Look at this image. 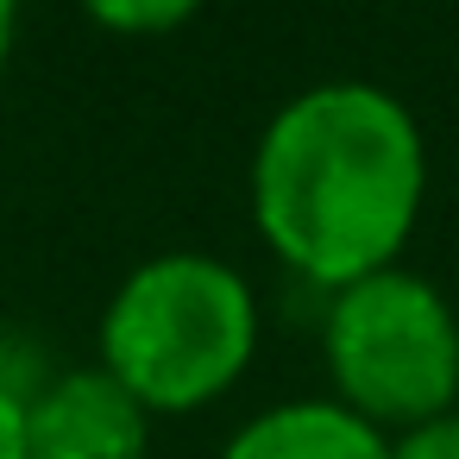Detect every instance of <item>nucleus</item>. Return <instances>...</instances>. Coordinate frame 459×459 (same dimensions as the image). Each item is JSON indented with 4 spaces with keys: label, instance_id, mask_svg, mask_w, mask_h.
Wrapping results in <instances>:
<instances>
[{
    "label": "nucleus",
    "instance_id": "f257e3e1",
    "mask_svg": "<svg viewBox=\"0 0 459 459\" xmlns=\"http://www.w3.org/2000/svg\"><path fill=\"white\" fill-rule=\"evenodd\" d=\"M421 195V126L377 82H315L290 95L252 152V221L264 246L327 296L396 264Z\"/></svg>",
    "mask_w": 459,
    "mask_h": 459
},
{
    "label": "nucleus",
    "instance_id": "f03ea898",
    "mask_svg": "<svg viewBox=\"0 0 459 459\" xmlns=\"http://www.w3.org/2000/svg\"><path fill=\"white\" fill-rule=\"evenodd\" d=\"M95 340L101 371L152 415H189L246 377L258 352V296L214 252H158L120 277Z\"/></svg>",
    "mask_w": 459,
    "mask_h": 459
},
{
    "label": "nucleus",
    "instance_id": "7ed1b4c3",
    "mask_svg": "<svg viewBox=\"0 0 459 459\" xmlns=\"http://www.w3.org/2000/svg\"><path fill=\"white\" fill-rule=\"evenodd\" d=\"M321 352L333 403L371 428L409 434L459 409V315L428 277L403 264L327 296Z\"/></svg>",
    "mask_w": 459,
    "mask_h": 459
},
{
    "label": "nucleus",
    "instance_id": "20e7f679",
    "mask_svg": "<svg viewBox=\"0 0 459 459\" xmlns=\"http://www.w3.org/2000/svg\"><path fill=\"white\" fill-rule=\"evenodd\" d=\"M152 409L101 365L45 377L26 396L32 459H145Z\"/></svg>",
    "mask_w": 459,
    "mask_h": 459
},
{
    "label": "nucleus",
    "instance_id": "39448f33",
    "mask_svg": "<svg viewBox=\"0 0 459 459\" xmlns=\"http://www.w3.org/2000/svg\"><path fill=\"white\" fill-rule=\"evenodd\" d=\"M221 459H390V434L333 396H296L258 409L221 446Z\"/></svg>",
    "mask_w": 459,
    "mask_h": 459
},
{
    "label": "nucleus",
    "instance_id": "423d86ee",
    "mask_svg": "<svg viewBox=\"0 0 459 459\" xmlns=\"http://www.w3.org/2000/svg\"><path fill=\"white\" fill-rule=\"evenodd\" d=\"M76 7L108 26V32H126V39H158V32H177L189 26L208 0H76Z\"/></svg>",
    "mask_w": 459,
    "mask_h": 459
},
{
    "label": "nucleus",
    "instance_id": "0eeeda50",
    "mask_svg": "<svg viewBox=\"0 0 459 459\" xmlns=\"http://www.w3.org/2000/svg\"><path fill=\"white\" fill-rule=\"evenodd\" d=\"M390 459H459V409H446V415L396 434L390 440Z\"/></svg>",
    "mask_w": 459,
    "mask_h": 459
},
{
    "label": "nucleus",
    "instance_id": "6e6552de",
    "mask_svg": "<svg viewBox=\"0 0 459 459\" xmlns=\"http://www.w3.org/2000/svg\"><path fill=\"white\" fill-rule=\"evenodd\" d=\"M0 459H32L26 446V390L0 384Z\"/></svg>",
    "mask_w": 459,
    "mask_h": 459
},
{
    "label": "nucleus",
    "instance_id": "1a4fd4ad",
    "mask_svg": "<svg viewBox=\"0 0 459 459\" xmlns=\"http://www.w3.org/2000/svg\"><path fill=\"white\" fill-rule=\"evenodd\" d=\"M13 32H20V0H0V76H7V57H13Z\"/></svg>",
    "mask_w": 459,
    "mask_h": 459
}]
</instances>
